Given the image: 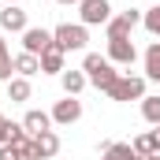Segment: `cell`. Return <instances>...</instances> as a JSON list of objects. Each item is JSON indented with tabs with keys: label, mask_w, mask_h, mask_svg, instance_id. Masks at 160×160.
Instances as JSON below:
<instances>
[{
	"label": "cell",
	"mask_w": 160,
	"mask_h": 160,
	"mask_svg": "<svg viewBox=\"0 0 160 160\" xmlns=\"http://www.w3.org/2000/svg\"><path fill=\"white\" fill-rule=\"evenodd\" d=\"M82 71H86L89 86H97L104 97H108V89H112V86H116V78H119L116 63H112L108 56H101V52H86V60H82Z\"/></svg>",
	"instance_id": "obj_1"
},
{
	"label": "cell",
	"mask_w": 160,
	"mask_h": 160,
	"mask_svg": "<svg viewBox=\"0 0 160 160\" xmlns=\"http://www.w3.org/2000/svg\"><path fill=\"white\" fill-rule=\"evenodd\" d=\"M52 41H56L63 52H82L86 41H89V30H86L82 22H60V26L52 30Z\"/></svg>",
	"instance_id": "obj_2"
},
{
	"label": "cell",
	"mask_w": 160,
	"mask_h": 160,
	"mask_svg": "<svg viewBox=\"0 0 160 160\" xmlns=\"http://www.w3.org/2000/svg\"><path fill=\"white\" fill-rule=\"evenodd\" d=\"M108 97H112V101H123V104H127V101H142V97H145V78H142V75H119L116 86L108 89Z\"/></svg>",
	"instance_id": "obj_3"
},
{
	"label": "cell",
	"mask_w": 160,
	"mask_h": 160,
	"mask_svg": "<svg viewBox=\"0 0 160 160\" xmlns=\"http://www.w3.org/2000/svg\"><path fill=\"white\" fill-rule=\"evenodd\" d=\"M78 15H82V26H108L112 4H108V0H82Z\"/></svg>",
	"instance_id": "obj_4"
},
{
	"label": "cell",
	"mask_w": 160,
	"mask_h": 160,
	"mask_svg": "<svg viewBox=\"0 0 160 160\" xmlns=\"http://www.w3.org/2000/svg\"><path fill=\"white\" fill-rule=\"evenodd\" d=\"M134 26H142V11H119V15H112L108 19V26H104V34H108V41L112 38H130V30Z\"/></svg>",
	"instance_id": "obj_5"
},
{
	"label": "cell",
	"mask_w": 160,
	"mask_h": 160,
	"mask_svg": "<svg viewBox=\"0 0 160 160\" xmlns=\"http://www.w3.org/2000/svg\"><path fill=\"white\" fill-rule=\"evenodd\" d=\"M48 116H52V123H60V127H71V123L82 119V101L78 97H63V101H56V108Z\"/></svg>",
	"instance_id": "obj_6"
},
{
	"label": "cell",
	"mask_w": 160,
	"mask_h": 160,
	"mask_svg": "<svg viewBox=\"0 0 160 160\" xmlns=\"http://www.w3.org/2000/svg\"><path fill=\"white\" fill-rule=\"evenodd\" d=\"M108 60H112L116 67H130V63L138 60L134 41H130V38H112V41H108Z\"/></svg>",
	"instance_id": "obj_7"
},
{
	"label": "cell",
	"mask_w": 160,
	"mask_h": 160,
	"mask_svg": "<svg viewBox=\"0 0 160 160\" xmlns=\"http://www.w3.org/2000/svg\"><path fill=\"white\" fill-rule=\"evenodd\" d=\"M45 48H52V30H45V26H30V30H22V52L41 56Z\"/></svg>",
	"instance_id": "obj_8"
},
{
	"label": "cell",
	"mask_w": 160,
	"mask_h": 160,
	"mask_svg": "<svg viewBox=\"0 0 160 160\" xmlns=\"http://www.w3.org/2000/svg\"><path fill=\"white\" fill-rule=\"evenodd\" d=\"M0 30H11V34H22V30H30V22H26V11H22L19 4H4V8H0Z\"/></svg>",
	"instance_id": "obj_9"
},
{
	"label": "cell",
	"mask_w": 160,
	"mask_h": 160,
	"mask_svg": "<svg viewBox=\"0 0 160 160\" xmlns=\"http://www.w3.org/2000/svg\"><path fill=\"white\" fill-rule=\"evenodd\" d=\"M22 130H26L30 138H38V134H45V130H52V116L41 112V108H30V112L22 116Z\"/></svg>",
	"instance_id": "obj_10"
},
{
	"label": "cell",
	"mask_w": 160,
	"mask_h": 160,
	"mask_svg": "<svg viewBox=\"0 0 160 160\" xmlns=\"http://www.w3.org/2000/svg\"><path fill=\"white\" fill-rule=\"evenodd\" d=\"M63 56H67V52L52 41V48L41 52V75H63V71H67V67H63Z\"/></svg>",
	"instance_id": "obj_11"
},
{
	"label": "cell",
	"mask_w": 160,
	"mask_h": 160,
	"mask_svg": "<svg viewBox=\"0 0 160 160\" xmlns=\"http://www.w3.org/2000/svg\"><path fill=\"white\" fill-rule=\"evenodd\" d=\"M34 153H38V160H52L60 153V134H56V130L38 134V138H34Z\"/></svg>",
	"instance_id": "obj_12"
},
{
	"label": "cell",
	"mask_w": 160,
	"mask_h": 160,
	"mask_svg": "<svg viewBox=\"0 0 160 160\" xmlns=\"http://www.w3.org/2000/svg\"><path fill=\"white\" fill-rule=\"evenodd\" d=\"M60 82H63V93H67V97H78L82 89L89 86L86 71H63V75H60Z\"/></svg>",
	"instance_id": "obj_13"
},
{
	"label": "cell",
	"mask_w": 160,
	"mask_h": 160,
	"mask_svg": "<svg viewBox=\"0 0 160 160\" xmlns=\"http://www.w3.org/2000/svg\"><path fill=\"white\" fill-rule=\"evenodd\" d=\"M30 93H34V86H30V78L15 75V78L8 82V97H11V104H22V101H30Z\"/></svg>",
	"instance_id": "obj_14"
},
{
	"label": "cell",
	"mask_w": 160,
	"mask_h": 160,
	"mask_svg": "<svg viewBox=\"0 0 160 160\" xmlns=\"http://www.w3.org/2000/svg\"><path fill=\"white\" fill-rule=\"evenodd\" d=\"M145 78L149 82H160V41H153L149 48H145Z\"/></svg>",
	"instance_id": "obj_15"
},
{
	"label": "cell",
	"mask_w": 160,
	"mask_h": 160,
	"mask_svg": "<svg viewBox=\"0 0 160 160\" xmlns=\"http://www.w3.org/2000/svg\"><path fill=\"white\" fill-rule=\"evenodd\" d=\"M38 71H41V56H30V52H19V56H15V75L30 78V75H38Z\"/></svg>",
	"instance_id": "obj_16"
},
{
	"label": "cell",
	"mask_w": 160,
	"mask_h": 160,
	"mask_svg": "<svg viewBox=\"0 0 160 160\" xmlns=\"http://www.w3.org/2000/svg\"><path fill=\"white\" fill-rule=\"evenodd\" d=\"M104 157H108V160H142L138 153H134V145H130V142H108Z\"/></svg>",
	"instance_id": "obj_17"
},
{
	"label": "cell",
	"mask_w": 160,
	"mask_h": 160,
	"mask_svg": "<svg viewBox=\"0 0 160 160\" xmlns=\"http://www.w3.org/2000/svg\"><path fill=\"white\" fill-rule=\"evenodd\" d=\"M11 71H15V60H11V52H8V41L0 38V82H11V78H15Z\"/></svg>",
	"instance_id": "obj_18"
},
{
	"label": "cell",
	"mask_w": 160,
	"mask_h": 160,
	"mask_svg": "<svg viewBox=\"0 0 160 160\" xmlns=\"http://www.w3.org/2000/svg\"><path fill=\"white\" fill-rule=\"evenodd\" d=\"M142 26H145L153 38H160V4H153V8L142 11Z\"/></svg>",
	"instance_id": "obj_19"
},
{
	"label": "cell",
	"mask_w": 160,
	"mask_h": 160,
	"mask_svg": "<svg viewBox=\"0 0 160 160\" xmlns=\"http://www.w3.org/2000/svg\"><path fill=\"white\" fill-rule=\"evenodd\" d=\"M142 116H145V123L160 127V97H142Z\"/></svg>",
	"instance_id": "obj_20"
},
{
	"label": "cell",
	"mask_w": 160,
	"mask_h": 160,
	"mask_svg": "<svg viewBox=\"0 0 160 160\" xmlns=\"http://www.w3.org/2000/svg\"><path fill=\"white\" fill-rule=\"evenodd\" d=\"M130 145H134V153H138L142 160H145V157H153V153H157V145H153V134H149V130H145V134H138V138H134Z\"/></svg>",
	"instance_id": "obj_21"
},
{
	"label": "cell",
	"mask_w": 160,
	"mask_h": 160,
	"mask_svg": "<svg viewBox=\"0 0 160 160\" xmlns=\"http://www.w3.org/2000/svg\"><path fill=\"white\" fill-rule=\"evenodd\" d=\"M22 130V123H11V119H0V145H8L15 134Z\"/></svg>",
	"instance_id": "obj_22"
},
{
	"label": "cell",
	"mask_w": 160,
	"mask_h": 160,
	"mask_svg": "<svg viewBox=\"0 0 160 160\" xmlns=\"http://www.w3.org/2000/svg\"><path fill=\"white\" fill-rule=\"evenodd\" d=\"M0 160H22V157H19V149L8 142V145H0Z\"/></svg>",
	"instance_id": "obj_23"
},
{
	"label": "cell",
	"mask_w": 160,
	"mask_h": 160,
	"mask_svg": "<svg viewBox=\"0 0 160 160\" xmlns=\"http://www.w3.org/2000/svg\"><path fill=\"white\" fill-rule=\"evenodd\" d=\"M149 134H153V145H157V153H160V127H157V130H149Z\"/></svg>",
	"instance_id": "obj_24"
},
{
	"label": "cell",
	"mask_w": 160,
	"mask_h": 160,
	"mask_svg": "<svg viewBox=\"0 0 160 160\" xmlns=\"http://www.w3.org/2000/svg\"><path fill=\"white\" fill-rule=\"evenodd\" d=\"M56 4H82V0H56Z\"/></svg>",
	"instance_id": "obj_25"
},
{
	"label": "cell",
	"mask_w": 160,
	"mask_h": 160,
	"mask_svg": "<svg viewBox=\"0 0 160 160\" xmlns=\"http://www.w3.org/2000/svg\"><path fill=\"white\" fill-rule=\"evenodd\" d=\"M145 160H160V153H153V157H145Z\"/></svg>",
	"instance_id": "obj_26"
},
{
	"label": "cell",
	"mask_w": 160,
	"mask_h": 160,
	"mask_svg": "<svg viewBox=\"0 0 160 160\" xmlns=\"http://www.w3.org/2000/svg\"><path fill=\"white\" fill-rule=\"evenodd\" d=\"M4 4H19V0H4Z\"/></svg>",
	"instance_id": "obj_27"
},
{
	"label": "cell",
	"mask_w": 160,
	"mask_h": 160,
	"mask_svg": "<svg viewBox=\"0 0 160 160\" xmlns=\"http://www.w3.org/2000/svg\"><path fill=\"white\" fill-rule=\"evenodd\" d=\"M101 160H108V157H101Z\"/></svg>",
	"instance_id": "obj_28"
},
{
	"label": "cell",
	"mask_w": 160,
	"mask_h": 160,
	"mask_svg": "<svg viewBox=\"0 0 160 160\" xmlns=\"http://www.w3.org/2000/svg\"><path fill=\"white\" fill-rule=\"evenodd\" d=\"M0 119H4V116H0Z\"/></svg>",
	"instance_id": "obj_29"
}]
</instances>
